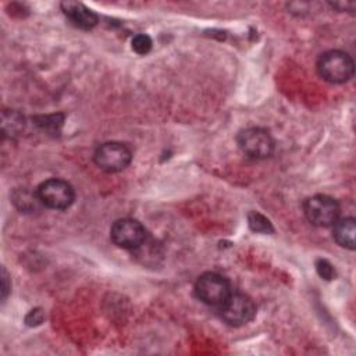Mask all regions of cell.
Listing matches in <instances>:
<instances>
[{
  "mask_svg": "<svg viewBox=\"0 0 356 356\" xmlns=\"http://www.w3.org/2000/svg\"><path fill=\"white\" fill-rule=\"evenodd\" d=\"M220 317L231 327H241L250 323L256 316L254 302L243 293H232L218 306Z\"/></svg>",
  "mask_w": 356,
  "mask_h": 356,
  "instance_id": "cell-5",
  "label": "cell"
},
{
  "mask_svg": "<svg viewBox=\"0 0 356 356\" xmlns=\"http://www.w3.org/2000/svg\"><path fill=\"white\" fill-rule=\"evenodd\" d=\"M146 238L147 232L145 227L135 218H120L114 221V224L110 228L111 242L122 249H139L146 242Z\"/></svg>",
  "mask_w": 356,
  "mask_h": 356,
  "instance_id": "cell-7",
  "label": "cell"
},
{
  "mask_svg": "<svg viewBox=\"0 0 356 356\" xmlns=\"http://www.w3.org/2000/svg\"><path fill=\"white\" fill-rule=\"evenodd\" d=\"M131 160L129 147L121 142H106L93 153L95 164L106 172H120L129 165Z\"/></svg>",
  "mask_w": 356,
  "mask_h": 356,
  "instance_id": "cell-6",
  "label": "cell"
},
{
  "mask_svg": "<svg viewBox=\"0 0 356 356\" xmlns=\"http://www.w3.org/2000/svg\"><path fill=\"white\" fill-rule=\"evenodd\" d=\"M316 268H317V273L320 274V277H323L324 280H331L335 274L334 267L324 259H318L316 261Z\"/></svg>",
  "mask_w": 356,
  "mask_h": 356,
  "instance_id": "cell-15",
  "label": "cell"
},
{
  "mask_svg": "<svg viewBox=\"0 0 356 356\" xmlns=\"http://www.w3.org/2000/svg\"><path fill=\"white\" fill-rule=\"evenodd\" d=\"M24 127H25V120H24L21 113H18L15 110H6V111H3L1 128H3V134L4 135L15 136V135L22 132Z\"/></svg>",
  "mask_w": 356,
  "mask_h": 356,
  "instance_id": "cell-11",
  "label": "cell"
},
{
  "mask_svg": "<svg viewBox=\"0 0 356 356\" xmlns=\"http://www.w3.org/2000/svg\"><path fill=\"white\" fill-rule=\"evenodd\" d=\"M318 75L330 83H343L353 76L355 63L342 50H328L323 53L316 64Z\"/></svg>",
  "mask_w": 356,
  "mask_h": 356,
  "instance_id": "cell-1",
  "label": "cell"
},
{
  "mask_svg": "<svg viewBox=\"0 0 356 356\" xmlns=\"http://www.w3.org/2000/svg\"><path fill=\"white\" fill-rule=\"evenodd\" d=\"M248 222L252 231L254 232H260V234H270L274 231L271 222L268 221V218H266L263 214L257 213V211H250L248 214Z\"/></svg>",
  "mask_w": 356,
  "mask_h": 356,
  "instance_id": "cell-13",
  "label": "cell"
},
{
  "mask_svg": "<svg viewBox=\"0 0 356 356\" xmlns=\"http://www.w3.org/2000/svg\"><path fill=\"white\" fill-rule=\"evenodd\" d=\"M132 50L140 56H145L152 49V39L146 33H138L132 38Z\"/></svg>",
  "mask_w": 356,
  "mask_h": 356,
  "instance_id": "cell-14",
  "label": "cell"
},
{
  "mask_svg": "<svg viewBox=\"0 0 356 356\" xmlns=\"http://www.w3.org/2000/svg\"><path fill=\"white\" fill-rule=\"evenodd\" d=\"M14 203L22 211H33L38 204H42L38 193L32 195L31 192H28L25 189L17 191L14 193Z\"/></svg>",
  "mask_w": 356,
  "mask_h": 356,
  "instance_id": "cell-12",
  "label": "cell"
},
{
  "mask_svg": "<svg viewBox=\"0 0 356 356\" xmlns=\"http://www.w3.org/2000/svg\"><path fill=\"white\" fill-rule=\"evenodd\" d=\"M36 193L42 204L53 210H65L75 199L74 188L67 181L58 178H50L42 182Z\"/></svg>",
  "mask_w": 356,
  "mask_h": 356,
  "instance_id": "cell-8",
  "label": "cell"
},
{
  "mask_svg": "<svg viewBox=\"0 0 356 356\" xmlns=\"http://www.w3.org/2000/svg\"><path fill=\"white\" fill-rule=\"evenodd\" d=\"M195 295L209 306H221L231 295V285L224 275L209 271L196 280Z\"/></svg>",
  "mask_w": 356,
  "mask_h": 356,
  "instance_id": "cell-2",
  "label": "cell"
},
{
  "mask_svg": "<svg viewBox=\"0 0 356 356\" xmlns=\"http://www.w3.org/2000/svg\"><path fill=\"white\" fill-rule=\"evenodd\" d=\"M236 142L241 152L252 159H267L274 152V139L264 128L250 127L242 129L236 136Z\"/></svg>",
  "mask_w": 356,
  "mask_h": 356,
  "instance_id": "cell-3",
  "label": "cell"
},
{
  "mask_svg": "<svg viewBox=\"0 0 356 356\" xmlns=\"http://www.w3.org/2000/svg\"><path fill=\"white\" fill-rule=\"evenodd\" d=\"M303 213L316 227H331L339 218V204L327 195H314L303 202Z\"/></svg>",
  "mask_w": 356,
  "mask_h": 356,
  "instance_id": "cell-4",
  "label": "cell"
},
{
  "mask_svg": "<svg viewBox=\"0 0 356 356\" xmlns=\"http://www.w3.org/2000/svg\"><path fill=\"white\" fill-rule=\"evenodd\" d=\"M61 10L67 15V18L81 29H92L99 19L97 15L82 3L63 1Z\"/></svg>",
  "mask_w": 356,
  "mask_h": 356,
  "instance_id": "cell-9",
  "label": "cell"
},
{
  "mask_svg": "<svg viewBox=\"0 0 356 356\" xmlns=\"http://www.w3.org/2000/svg\"><path fill=\"white\" fill-rule=\"evenodd\" d=\"M43 321V313L40 309H35L32 310L28 316H26V324L28 325H38Z\"/></svg>",
  "mask_w": 356,
  "mask_h": 356,
  "instance_id": "cell-16",
  "label": "cell"
},
{
  "mask_svg": "<svg viewBox=\"0 0 356 356\" xmlns=\"http://www.w3.org/2000/svg\"><path fill=\"white\" fill-rule=\"evenodd\" d=\"M7 280H8V277H7V273H6V270L3 268V299L7 296V292H8Z\"/></svg>",
  "mask_w": 356,
  "mask_h": 356,
  "instance_id": "cell-17",
  "label": "cell"
},
{
  "mask_svg": "<svg viewBox=\"0 0 356 356\" xmlns=\"http://www.w3.org/2000/svg\"><path fill=\"white\" fill-rule=\"evenodd\" d=\"M355 234H356V221L353 217L338 218L332 225V236L335 242L349 250L355 249Z\"/></svg>",
  "mask_w": 356,
  "mask_h": 356,
  "instance_id": "cell-10",
  "label": "cell"
}]
</instances>
